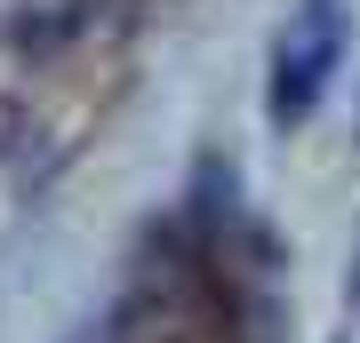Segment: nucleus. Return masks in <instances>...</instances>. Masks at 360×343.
Returning <instances> with one entry per match:
<instances>
[{
  "label": "nucleus",
  "mask_w": 360,
  "mask_h": 343,
  "mask_svg": "<svg viewBox=\"0 0 360 343\" xmlns=\"http://www.w3.org/2000/svg\"><path fill=\"white\" fill-rule=\"evenodd\" d=\"M16 136H25V104H8V96H0V152H8Z\"/></svg>",
  "instance_id": "3"
},
{
  "label": "nucleus",
  "mask_w": 360,
  "mask_h": 343,
  "mask_svg": "<svg viewBox=\"0 0 360 343\" xmlns=\"http://www.w3.org/2000/svg\"><path fill=\"white\" fill-rule=\"evenodd\" d=\"M336 56H345V8L336 0H304V16L272 48V128H304L312 120Z\"/></svg>",
  "instance_id": "1"
},
{
  "label": "nucleus",
  "mask_w": 360,
  "mask_h": 343,
  "mask_svg": "<svg viewBox=\"0 0 360 343\" xmlns=\"http://www.w3.org/2000/svg\"><path fill=\"white\" fill-rule=\"evenodd\" d=\"M80 32H96V0H40V8L8 16V48L16 56H65Z\"/></svg>",
  "instance_id": "2"
}]
</instances>
